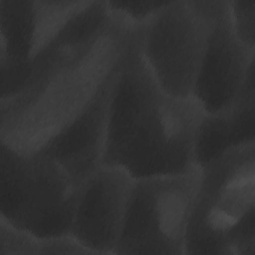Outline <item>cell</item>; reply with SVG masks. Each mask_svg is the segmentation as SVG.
I'll return each mask as SVG.
<instances>
[{
  "instance_id": "1",
  "label": "cell",
  "mask_w": 255,
  "mask_h": 255,
  "mask_svg": "<svg viewBox=\"0 0 255 255\" xmlns=\"http://www.w3.org/2000/svg\"><path fill=\"white\" fill-rule=\"evenodd\" d=\"M107 1H90L0 98V143L34 155L88 107L120 64L132 31L111 18Z\"/></svg>"
},
{
  "instance_id": "2",
  "label": "cell",
  "mask_w": 255,
  "mask_h": 255,
  "mask_svg": "<svg viewBox=\"0 0 255 255\" xmlns=\"http://www.w3.org/2000/svg\"><path fill=\"white\" fill-rule=\"evenodd\" d=\"M140 29L119 65L103 158L134 179L197 166L195 139L205 115L193 98H174L155 83L140 55Z\"/></svg>"
},
{
  "instance_id": "3",
  "label": "cell",
  "mask_w": 255,
  "mask_h": 255,
  "mask_svg": "<svg viewBox=\"0 0 255 255\" xmlns=\"http://www.w3.org/2000/svg\"><path fill=\"white\" fill-rule=\"evenodd\" d=\"M255 253V141L200 167L185 254Z\"/></svg>"
},
{
  "instance_id": "4",
  "label": "cell",
  "mask_w": 255,
  "mask_h": 255,
  "mask_svg": "<svg viewBox=\"0 0 255 255\" xmlns=\"http://www.w3.org/2000/svg\"><path fill=\"white\" fill-rule=\"evenodd\" d=\"M81 186L55 160L1 144L0 218L40 238L70 234Z\"/></svg>"
},
{
  "instance_id": "5",
  "label": "cell",
  "mask_w": 255,
  "mask_h": 255,
  "mask_svg": "<svg viewBox=\"0 0 255 255\" xmlns=\"http://www.w3.org/2000/svg\"><path fill=\"white\" fill-rule=\"evenodd\" d=\"M200 167L135 179L115 254L186 255Z\"/></svg>"
},
{
  "instance_id": "6",
  "label": "cell",
  "mask_w": 255,
  "mask_h": 255,
  "mask_svg": "<svg viewBox=\"0 0 255 255\" xmlns=\"http://www.w3.org/2000/svg\"><path fill=\"white\" fill-rule=\"evenodd\" d=\"M208 1H169L140 29L139 51L166 94L192 98L210 34Z\"/></svg>"
},
{
  "instance_id": "7",
  "label": "cell",
  "mask_w": 255,
  "mask_h": 255,
  "mask_svg": "<svg viewBox=\"0 0 255 255\" xmlns=\"http://www.w3.org/2000/svg\"><path fill=\"white\" fill-rule=\"evenodd\" d=\"M89 0H0L1 97L15 91L30 66Z\"/></svg>"
},
{
  "instance_id": "8",
  "label": "cell",
  "mask_w": 255,
  "mask_h": 255,
  "mask_svg": "<svg viewBox=\"0 0 255 255\" xmlns=\"http://www.w3.org/2000/svg\"><path fill=\"white\" fill-rule=\"evenodd\" d=\"M208 7L210 34L192 93L205 115L231 105L254 69L255 56V49L245 46L233 31L228 0L208 1Z\"/></svg>"
},
{
  "instance_id": "9",
  "label": "cell",
  "mask_w": 255,
  "mask_h": 255,
  "mask_svg": "<svg viewBox=\"0 0 255 255\" xmlns=\"http://www.w3.org/2000/svg\"><path fill=\"white\" fill-rule=\"evenodd\" d=\"M135 179L102 164L81 187L70 234L92 254H115Z\"/></svg>"
},
{
  "instance_id": "10",
  "label": "cell",
  "mask_w": 255,
  "mask_h": 255,
  "mask_svg": "<svg viewBox=\"0 0 255 255\" xmlns=\"http://www.w3.org/2000/svg\"><path fill=\"white\" fill-rule=\"evenodd\" d=\"M119 65L81 115L40 152L59 163L81 187L103 164Z\"/></svg>"
},
{
  "instance_id": "11",
  "label": "cell",
  "mask_w": 255,
  "mask_h": 255,
  "mask_svg": "<svg viewBox=\"0 0 255 255\" xmlns=\"http://www.w3.org/2000/svg\"><path fill=\"white\" fill-rule=\"evenodd\" d=\"M254 69L236 99L226 109L204 115L197 130L195 163L201 167L227 149L255 141Z\"/></svg>"
},
{
  "instance_id": "12",
  "label": "cell",
  "mask_w": 255,
  "mask_h": 255,
  "mask_svg": "<svg viewBox=\"0 0 255 255\" xmlns=\"http://www.w3.org/2000/svg\"><path fill=\"white\" fill-rule=\"evenodd\" d=\"M110 16L125 27L136 31L142 28L165 2H114L107 1Z\"/></svg>"
},
{
  "instance_id": "13",
  "label": "cell",
  "mask_w": 255,
  "mask_h": 255,
  "mask_svg": "<svg viewBox=\"0 0 255 255\" xmlns=\"http://www.w3.org/2000/svg\"><path fill=\"white\" fill-rule=\"evenodd\" d=\"M41 239L0 218V255H40Z\"/></svg>"
},
{
  "instance_id": "14",
  "label": "cell",
  "mask_w": 255,
  "mask_h": 255,
  "mask_svg": "<svg viewBox=\"0 0 255 255\" xmlns=\"http://www.w3.org/2000/svg\"><path fill=\"white\" fill-rule=\"evenodd\" d=\"M230 22L237 38L255 49V0H228Z\"/></svg>"
},
{
  "instance_id": "15",
  "label": "cell",
  "mask_w": 255,
  "mask_h": 255,
  "mask_svg": "<svg viewBox=\"0 0 255 255\" xmlns=\"http://www.w3.org/2000/svg\"><path fill=\"white\" fill-rule=\"evenodd\" d=\"M41 254L48 255H74L92 254L85 246L76 240L71 234L41 239Z\"/></svg>"
}]
</instances>
